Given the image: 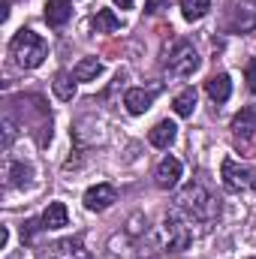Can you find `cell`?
I'll return each instance as SVG.
<instances>
[{
    "label": "cell",
    "instance_id": "1",
    "mask_svg": "<svg viewBox=\"0 0 256 259\" xmlns=\"http://www.w3.org/2000/svg\"><path fill=\"white\" fill-rule=\"evenodd\" d=\"M190 223H214L220 217V202L208 193L202 184H187L181 193H178V205H175Z\"/></svg>",
    "mask_w": 256,
    "mask_h": 259
},
{
    "label": "cell",
    "instance_id": "2",
    "mask_svg": "<svg viewBox=\"0 0 256 259\" xmlns=\"http://www.w3.org/2000/svg\"><path fill=\"white\" fill-rule=\"evenodd\" d=\"M9 52H12V58H15L18 66L36 69V66L46 61L49 46H46V39H42L39 33H33L30 27H21V30L12 36V42H9Z\"/></svg>",
    "mask_w": 256,
    "mask_h": 259
},
{
    "label": "cell",
    "instance_id": "3",
    "mask_svg": "<svg viewBox=\"0 0 256 259\" xmlns=\"http://www.w3.org/2000/svg\"><path fill=\"white\" fill-rule=\"evenodd\" d=\"M199 66H202V58L196 55L193 42H187V39H178L175 49H172L169 58H166V69H169V75H175V78H187V75H193Z\"/></svg>",
    "mask_w": 256,
    "mask_h": 259
},
{
    "label": "cell",
    "instance_id": "4",
    "mask_svg": "<svg viewBox=\"0 0 256 259\" xmlns=\"http://www.w3.org/2000/svg\"><path fill=\"white\" fill-rule=\"evenodd\" d=\"M163 229H166V244H169V250H175V253H181V250H187L193 241V229H190V220L178 211V208H172L169 214H166V220H163Z\"/></svg>",
    "mask_w": 256,
    "mask_h": 259
},
{
    "label": "cell",
    "instance_id": "5",
    "mask_svg": "<svg viewBox=\"0 0 256 259\" xmlns=\"http://www.w3.org/2000/svg\"><path fill=\"white\" fill-rule=\"evenodd\" d=\"M220 178H223V187H226L229 193H241V190L253 187V172H250L247 166H241L238 160H232V157L223 160V166H220Z\"/></svg>",
    "mask_w": 256,
    "mask_h": 259
},
{
    "label": "cell",
    "instance_id": "6",
    "mask_svg": "<svg viewBox=\"0 0 256 259\" xmlns=\"http://www.w3.org/2000/svg\"><path fill=\"white\" fill-rule=\"evenodd\" d=\"M229 27L235 33H250L256 27V0H235L229 9Z\"/></svg>",
    "mask_w": 256,
    "mask_h": 259
},
{
    "label": "cell",
    "instance_id": "7",
    "mask_svg": "<svg viewBox=\"0 0 256 259\" xmlns=\"http://www.w3.org/2000/svg\"><path fill=\"white\" fill-rule=\"evenodd\" d=\"M39 259H91L84 250V244L78 238H61L55 244H49L46 250H39Z\"/></svg>",
    "mask_w": 256,
    "mask_h": 259
},
{
    "label": "cell",
    "instance_id": "8",
    "mask_svg": "<svg viewBox=\"0 0 256 259\" xmlns=\"http://www.w3.org/2000/svg\"><path fill=\"white\" fill-rule=\"evenodd\" d=\"M118 202V190L112 184H94L88 193H84V208L88 211H106Z\"/></svg>",
    "mask_w": 256,
    "mask_h": 259
},
{
    "label": "cell",
    "instance_id": "9",
    "mask_svg": "<svg viewBox=\"0 0 256 259\" xmlns=\"http://www.w3.org/2000/svg\"><path fill=\"white\" fill-rule=\"evenodd\" d=\"M178 178H181V160H175V157H163L160 166H157V172H154L157 187H160V190H172V187L178 184Z\"/></svg>",
    "mask_w": 256,
    "mask_h": 259
},
{
    "label": "cell",
    "instance_id": "10",
    "mask_svg": "<svg viewBox=\"0 0 256 259\" xmlns=\"http://www.w3.org/2000/svg\"><path fill=\"white\" fill-rule=\"evenodd\" d=\"M154 103V91H145V88H130L124 94V106H127L130 115H145Z\"/></svg>",
    "mask_w": 256,
    "mask_h": 259
},
{
    "label": "cell",
    "instance_id": "11",
    "mask_svg": "<svg viewBox=\"0 0 256 259\" xmlns=\"http://www.w3.org/2000/svg\"><path fill=\"white\" fill-rule=\"evenodd\" d=\"M205 94H208L214 103H226V100L232 97V78H229L226 72L211 75V78L205 81Z\"/></svg>",
    "mask_w": 256,
    "mask_h": 259
},
{
    "label": "cell",
    "instance_id": "12",
    "mask_svg": "<svg viewBox=\"0 0 256 259\" xmlns=\"http://www.w3.org/2000/svg\"><path fill=\"white\" fill-rule=\"evenodd\" d=\"M232 133L238 139H250L256 133V106H244L235 118H232Z\"/></svg>",
    "mask_w": 256,
    "mask_h": 259
},
{
    "label": "cell",
    "instance_id": "13",
    "mask_svg": "<svg viewBox=\"0 0 256 259\" xmlns=\"http://www.w3.org/2000/svg\"><path fill=\"white\" fill-rule=\"evenodd\" d=\"M46 12V21L52 24V27H61V24H66L69 21V15H72V3L69 0H49L46 6H42Z\"/></svg>",
    "mask_w": 256,
    "mask_h": 259
},
{
    "label": "cell",
    "instance_id": "14",
    "mask_svg": "<svg viewBox=\"0 0 256 259\" xmlns=\"http://www.w3.org/2000/svg\"><path fill=\"white\" fill-rule=\"evenodd\" d=\"M175 136H178L175 121H160V124H154V130L148 133V142H151L154 148H169V145L175 142Z\"/></svg>",
    "mask_w": 256,
    "mask_h": 259
},
{
    "label": "cell",
    "instance_id": "15",
    "mask_svg": "<svg viewBox=\"0 0 256 259\" xmlns=\"http://www.w3.org/2000/svg\"><path fill=\"white\" fill-rule=\"evenodd\" d=\"M42 226L46 229H64L66 223H69V211H66V205L64 202H52L46 211H42Z\"/></svg>",
    "mask_w": 256,
    "mask_h": 259
},
{
    "label": "cell",
    "instance_id": "16",
    "mask_svg": "<svg viewBox=\"0 0 256 259\" xmlns=\"http://www.w3.org/2000/svg\"><path fill=\"white\" fill-rule=\"evenodd\" d=\"M100 72H103V64H100L97 58H81V61L75 64V69H72L75 81H94Z\"/></svg>",
    "mask_w": 256,
    "mask_h": 259
},
{
    "label": "cell",
    "instance_id": "17",
    "mask_svg": "<svg viewBox=\"0 0 256 259\" xmlns=\"http://www.w3.org/2000/svg\"><path fill=\"white\" fill-rule=\"evenodd\" d=\"M172 109H175L178 118H190L193 109H196V91H193V88H184V91L172 100Z\"/></svg>",
    "mask_w": 256,
    "mask_h": 259
},
{
    "label": "cell",
    "instance_id": "18",
    "mask_svg": "<svg viewBox=\"0 0 256 259\" xmlns=\"http://www.w3.org/2000/svg\"><path fill=\"white\" fill-rule=\"evenodd\" d=\"M72 78H75V75H69V72H58V75H55L52 88H55V97H58V100L69 103V100L75 97V81H72Z\"/></svg>",
    "mask_w": 256,
    "mask_h": 259
},
{
    "label": "cell",
    "instance_id": "19",
    "mask_svg": "<svg viewBox=\"0 0 256 259\" xmlns=\"http://www.w3.org/2000/svg\"><path fill=\"white\" fill-rule=\"evenodd\" d=\"M94 27H97V33H112V30L121 27V18H118L112 9H97V15H94Z\"/></svg>",
    "mask_w": 256,
    "mask_h": 259
},
{
    "label": "cell",
    "instance_id": "20",
    "mask_svg": "<svg viewBox=\"0 0 256 259\" xmlns=\"http://www.w3.org/2000/svg\"><path fill=\"white\" fill-rule=\"evenodd\" d=\"M208 9H211V0H181V15H184L187 21H199V18H205Z\"/></svg>",
    "mask_w": 256,
    "mask_h": 259
},
{
    "label": "cell",
    "instance_id": "21",
    "mask_svg": "<svg viewBox=\"0 0 256 259\" xmlns=\"http://www.w3.org/2000/svg\"><path fill=\"white\" fill-rule=\"evenodd\" d=\"M24 175H27V166H21V163H9V184H12V187H21V184L27 181Z\"/></svg>",
    "mask_w": 256,
    "mask_h": 259
},
{
    "label": "cell",
    "instance_id": "22",
    "mask_svg": "<svg viewBox=\"0 0 256 259\" xmlns=\"http://www.w3.org/2000/svg\"><path fill=\"white\" fill-rule=\"evenodd\" d=\"M42 220H27L24 226H21V241H33V235H36V229H46V226H39Z\"/></svg>",
    "mask_w": 256,
    "mask_h": 259
},
{
    "label": "cell",
    "instance_id": "23",
    "mask_svg": "<svg viewBox=\"0 0 256 259\" xmlns=\"http://www.w3.org/2000/svg\"><path fill=\"white\" fill-rule=\"evenodd\" d=\"M244 81H247V91L256 97V61H247V66H244Z\"/></svg>",
    "mask_w": 256,
    "mask_h": 259
},
{
    "label": "cell",
    "instance_id": "24",
    "mask_svg": "<svg viewBox=\"0 0 256 259\" xmlns=\"http://www.w3.org/2000/svg\"><path fill=\"white\" fill-rule=\"evenodd\" d=\"M163 3H166V0H148V3H145V12H157V6H163Z\"/></svg>",
    "mask_w": 256,
    "mask_h": 259
},
{
    "label": "cell",
    "instance_id": "25",
    "mask_svg": "<svg viewBox=\"0 0 256 259\" xmlns=\"http://www.w3.org/2000/svg\"><path fill=\"white\" fill-rule=\"evenodd\" d=\"M115 3H118L121 9H133V3H136V0H115Z\"/></svg>",
    "mask_w": 256,
    "mask_h": 259
},
{
    "label": "cell",
    "instance_id": "26",
    "mask_svg": "<svg viewBox=\"0 0 256 259\" xmlns=\"http://www.w3.org/2000/svg\"><path fill=\"white\" fill-rule=\"evenodd\" d=\"M9 259H24V256H21V253H12V256H9Z\"/></svg>",
    "mask_w": 256,
    "mask_h": 259
},
{
    "label": "cell",
    "instance_id": "27",
    "mask_svg": "<svg viewBox=\"0 0 256 259\" xmlns=\"http://www.w3.org/2000/svg\"><path fill=\"white\" fill-rule=\"evenodd\" d=\"M253 187H256V175H253Z\"/></svg>",
    "mask_w": 256,
    "mask_h": 259
}]
</instances>
